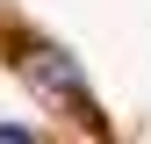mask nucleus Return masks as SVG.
I'll use <instances>...</instances> for the list:
<instances>
[{
    "label": "nucleus",
    "instance_id": "f257e3e1",
    "mask_svg": "<svg viewBox=\"0 0 151 144\" xmlns=\"http://www.w3.org/2000/svg\"><path fill=\"white\" fill-rule=\"evenodd\" d=\"M22 79L43 94L50 108H72V115H93V94H86V72L72 50L58 43H22Z\"/></svg>",
    "mask_w": 151,
    "mask_h": 144
},
{
    "label": "nucleus",
    "instance_id": "f03ea898",
    "mask_svg": "<svg viewBox=\"0 0 151 144\" xmlns=\"http://www.w3.org/2000/svg\"><path fill=\"white\" fill-rule=\"evenodd\" d=\"M0 144H36V137L22 130V122H0Z\"/></svg>",
    "mask_w": 151,
    "mask_h": 144
}]
</instances>
